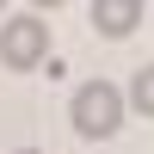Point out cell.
Segmentation results:
<instances>
[{"label": "cell", "instance_id": "obj_1", "mask_svg": "<svg viewBox=\"0 0 154 154\" xmlns=\"http://www.w3.org/2000/svg\"><path fill=\"white\" fill-rule=\"evenodd\" d=\"M68 117H74V130H80L86 142H105V136H117V123H123V93L111 80H86L80 93H74Z\"/></svg>", "mask_w": 154, "mask_h": 154}, {"label": "cell", "instance_id": "obj_2", "mask_svg": "<svg viewBox=\"0 0 154 154\" xmlns=\"http://www.w3.org/2000/svg\"><path fill=\"white\" fill-rule=\"evenodd\" d=\"M43 56H49V25L37 19V12H12V19L0 25V62H6L12 74H31Z\"/></svg>", "mask_w": 154, "mask_h": 154}, {"label": "cell", "instance_id": "obj_3", "mask_svg": "<svg viewBox=\"0 0 154 154\" xmlns=\"http://www.w3.org/2000/svg\"><path fill=\"white\" fill-rule=\"evenodd\" d=\"M93 25L105 37H130L142 25V0H93Z\"/></svg>", "mask_w": 154, "mask_h": 154}, {"label": "cell", "instance_id": "obj_4", "mask_svg": "<svg viewBox=\"0 0 154 154\" xmlns=\"http://www.w3.org/2000/svg\"><path fill=\"white\" fill-rule=\"evenodd\" d=\"M123 105H136L142 117H154V62H148V68H136V80H130V99H123Z\"/></svg>", "mask_w": 154, "mask_h": 154}, {"label": "cell", "instance_id": "obj_5", "mask_svg": "<svg viewBox=\"0 0 154 154\" xmlns=\"http://www.w3.org/2000/svg\"><path fill=\"white\" fill-rule=\"evenodd\" d=\"M19 154H37V148H19Z\"/></svg>", "mask_w": 154, "mask_h": 154}]
</instances>
